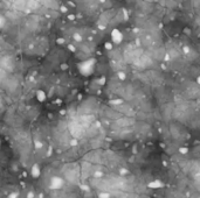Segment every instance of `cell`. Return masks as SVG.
<instances>
[]
</instances>
